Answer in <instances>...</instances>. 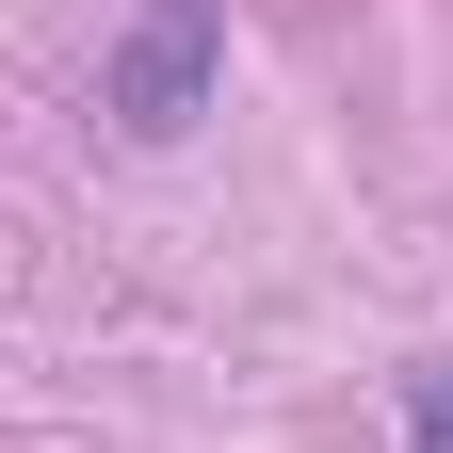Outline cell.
<instances>
[{
  "mask_svg": "<svg viewBox=\"0 0 453 453\" xmlns=\"http://www.w3.org/2000/svg\"><path fill=\"white\" fill-rule=\"evenodd\" d=\"M226 81V0H130V33H113V65H97V113L113 130H195Z\"/></svg>",
  "mask_w": 453,
  "mask_h": 453,
  "instance_id": "obj_1",
  "label": "cell"
},
{
  "mask_svg": "<svg viewBox=\"0 0 453 453\" xmlns=\"http://www.w3.org/2000/svg\"><path fill=\"white\" fill-rule=\"evenodd\" d=\"M421 453H453V372H421Z\"/></svg>",
  "mask_w": 453,
  "mask_h": 453,
  "instance_id": "obj_2",
  "label": "cell"
}]
</instances>
